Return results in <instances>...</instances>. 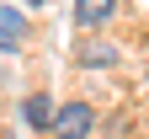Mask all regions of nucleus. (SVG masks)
I'll list each match as a JSON object with an SVG mask.
<instances>
[{"label":"nucleus","instance_id":"nucleus-1","mask_svg":"<svg viewBox=\"0 0 149 139\" xmlns=\"http://www.w3.org/2000/svg\"><path fill=\"white\" fill-rule=\"evenodd\" d=\"M91 128H96V112H91V102H59L53 139H85Z\"/></svg>","mask_w":149,"mask_h":139},{"label":"nucleus","instance_id":"nucleus-2","mask_svg":"<svg viewBox=\"0 0 149 139\" xmlns=\"http://www.w3.org/2000/svg\"><path fill=\"white\" fill-rule=\"evenodd\" d=\"M22 48H27V16L16 11V6H0V54L16 59Z\"/></svg>","mask_w":149,"mask_h":139},{"label":"nucleus","instance_id":"nucleus-3","mask_svg":"<svg viewBox=\"0 0 149 139\" xmlns=\"http://www.w3.org/2000/svg\"><path fill=\"white\" fill-rule=\"evenodd\" d=\"M117 16V0H74V27L80 32H101Z\"/></svg>","mask_w":149,"mask_h":139},{"label":"nucleus","instance_id":"nucleus-4","mask_svg":"<svg viewBox=\"0 0 149 139\" xmlns=\"http://www.w3.org/2000/svg\"><path fill=\"white\" fill-rule=\"evenodd\" d=\"M22 118H27V128L53 134V118H59V107L48 102V91H37V96H27V102H22Z\"/></svg>","mask_w":149,"mask_h":139},{"label":"nucleus","instance_id":"nucleus-5","mask_svg":"<svg viewBox=\"0 0 149 139\" xmlns=\"http://www.w3.org/2000/svg\"><path fill=\"white\" fill-rule=\"evenodd\" d=\"M74 59H80L85 70H107V64H117V48H112V43H91V37H85Z\"/></svg>","mask_w":149,"mask_h":139},{"label":"nucleus","instance_id":"nucleus-6","mask_svg":"<svg viewBox=\"0 0 149 139\" xmlns=\"http://www.w3.org/2000/svg\"><path fill=\"white\" fill-rule=\"evenodd\" d=\"M22 6H48V0H22Z\"/></svg>","mask_w":149,"mask_h":139}]
</instances>
